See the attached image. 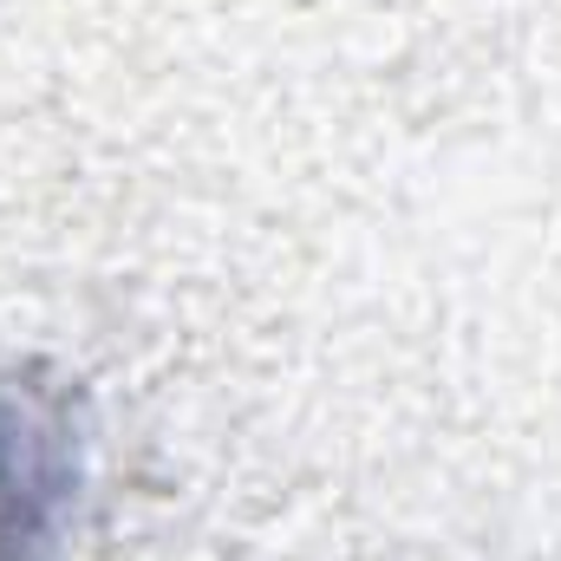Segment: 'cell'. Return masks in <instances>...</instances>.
<instances>
[{"label":"cell","mask_w":561,"mask_h":561,"mask_svg":"<svg viewBox=\"0 0 561 561\" xmlns=\"http://www.w3.org/2000/svg\"><path fill=\"white\" fill-rule=\"evenodd\" d=\"M92 503L85 392L39 366H0V561H66Z\"/></svg>","instance_id":"cell-1"}]
</instances>
